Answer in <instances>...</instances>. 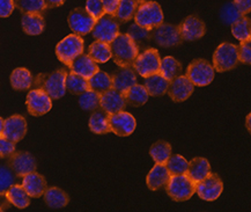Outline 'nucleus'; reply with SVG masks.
Returning <instances> with one entry per match:
<instances>
[{
  "mask_svg": "<svg viewBox=\"0 0 251 212\" xmlns=\"http://www.w3.org/2000/svg\"><path fill=\"white\" fill-rule=\"evenodd\" d=\"M89 129L96 134H105L110 132L109 128V114L103 109H96L89 118Z\"/></svg>",
  "mask_w": 251,
  "mask_h": 212,
  "instance_id": "c85d7f7f",
  "label": "nucleus"
},
{
  "mask_svg": "<svg viewBox=\"0 0 251 212\" xmlns=\"http://www.w3.org/2000/svg\"><path fill=\"white\" fill-rule=\"evenodd\" d=\"M234 5L239 9L241 15L249 14L251 11V0H234Z\"/></svg>",
  "mask_w": 251,
  "mask_h": 212,
  "instance_id": "8fccbe9b",
  "label": "nucleus"
},
{
  "mask_svg": "<svg viewBox=\"0 0 251 212\" xmlns=\"http://www.w3.org/2000/svg\"><path fill=\"white\" fill-rule=\"evenodd\" d=\"M250 41L241 42L240 46L237 47V54H239V62H242L243 64H246V65H250V64H251Z\"/></svg>",
  "mask_w": 251,
  "mask_h": 212,
  "instance_id": "49530a36",
  "label": "nucleus"
},
{
  "mask_svg": "<svg viewBox=\"0 0 251 212\" xmlns=\"http://www.w3.org/2000/svg\"><path fill=\"white\" fill-rule=\"evenodd\" d=\"M88 85L91 91L102 94V93L107 92L108 89L112 88L111 76L103 72V71H98L94 76L88 79Z\"/></svg>",
  "mask_w": 251,
  "mask_h": 212,
  "instance_id": "e433bc0d",
  "label": "nucleus"
},
{
  "mask_svg": "<svg viewBox=\"0 0 251 212\" xmlns=\"http://www.w3.org/2000/svg\"><path fill=\"white\" fill-rule=\"evenodd\" d=\"M100 98H101V94L96 93L94 91H86L82 94H80L79 98V105L81 109L83 110H96V109L100 108Z\"/></svg>",
  "mask_w": 251,
  "mask_h": 212,
  "instance_id": "79ce46f5",
  "label": "nucleus"
},
{
  "mask_svg": "<svg viewBox=\"0 0 251 212\" xmlns=\"http://www.w3.org/2000/svg\"><path fill=\"white\" fill-rule=\"evenodd\" d=\"M239 63L237 46L223 43L217 48L213 54V67L217 72H227L235 69Z\"/></svg>",
  "mask_w": 251,
  "mask_h": 212,
  "instance_id": "423d86ee",
  "label": "nucleus"
},
{
  "mask_svg": "<svg viewBox=\"0 0 251 212\" xmlns=\"http://www.w3.org/2000/svg\"><path fill=\"white\" fill-rule=\"evenodd\" d=\"M48 8H53V7H59L62 6L66 0H44Z\"/></svg>",
  "mask_w": 251,
  "mask_h": 212,
  "instance_id": "603ef678",
  "label": "nucleus"
},
{
  "mask_svg": "<svg viewBox=\"0 0 251 212\" xmlns=\"http://www.w3.org/2000/svg\"><path fill=\"white\" fill-rule=\"evenodd\" d=\"M123 94L125 101H126V105L136 108L143 107V106L149 101L150 98L149 93H147L145 86L138 85V83L132 86V87L127 89V91H125Z\"/></svg>",
  "mask_w": 251,
  "mask_h": 212,
  "instance_id": "c756f323",
  "label": "nucleus"
},
{
  "mask_svg": "<svg viewBox=\"0 0 251 212\" xmlns=\"http://www.w3.org/2000/svg\"><path fill=\"white\" fill-rule=\"evenodd\" d=\"M250 19L247 15L241 17L231 24V34L240 42L251 40V24Z\"/></svg>",
  "mask_w": 251,
  "mask_h": 212,
  "instance_id": "473e14b6",
  "label": "nucleus"
},
{
  "mask_svg": "<svg viewBox=\"0 0 251 212\" xmlns=\"http://www.w3.org/2000/svg\"><path fill=\"white\" fill-rule=\"evenodd\" d=\"M103 4V8L107 14L115 15L116 11H117L118 4H120V0H101Z\"/></svg>",
  "mask_w": 251,
  "mask_h": 212,
  "instance_id": "3c124183",
  "label": "nucleus"
},
{
  "mask_svg": "<svg viewBox=\"0 0 251 212\" xmlns=\"http://www.w3.org/2000/svg\"><path fill=\"white\" fill-rule=\"evenodd\" d=\"M215 71L213 65L206 59H195L186 69V77L195 86L204 87L210 85L214 79Z\"/></svg>",
  "mask_w": 251,
  "mask_h": 212,
  "instance_id": "0eeeda50",
  "label": "nucleus"
},
{
  "mask_svg": "<svg viewBox=\"0 0 251 212\" xmlns=\"http://www.w3.org/2000/svg\"><path fill=\"white\" fill-rule=\"evenodd\" d=\"M25 133H27V121L24 116L13 115L6 118L4 122V130H2V136L5 138L17 144L24 139Z\"/></svg>",
  "mask_w": 251,
  "mask_h": 212,
  "instance_id": "a211bd4d",
  "label": "nucleus"
},
{
  "mask_svg": "<svg viewBox=\"0 0 251 212\" xmlns=\"http://www.w3.org/2000/svg\"><path fill=\"white\" fill-rule=\"evenodd\" d=\"M195 91V85L186 76H178L170 80L167 92L174 102H183L191 96Z\"/></svg>",
  "mask_w": 251,
  "mask_h": 212,
  "instance_id": "f3484780",
  "label": "nucleus"
},
{
  "mask_svg": "<svg viewBox=\"0 0 251 212\" xmlns=\"http://www.w3.org/2000/svg\"><path fill=\"white\" fill-rule=\"evenodd\" d=\"M21 26L25 34L36 36L43 33L46 28V21L42 14H24L21 19Z\"/></svg>",
  "mask_w": 251,
  "mask_h": 212,
  "instance_id": "bb28decb",
  "label": "nucleus"
},
{
  "mask_svg": "<svg viewBox=\"0 0 251 212\" xmlns=\"http://www.w3.org/2000/svg\"><path fill=\"white\" fill-rule=\"evenodd\" d=\"M8 166L17 176H22L29 174V173L36 172V160L29 152L25 151H19L14 152L9 157Z\"/></svg>",
  "mask_w": 251,
  "mask_h": 212,
  "instance_id": "2eb2a0df",
  "label": "nucleus"
},
{
  "mask_svg": "<svg viewBox=\"0 0 251 212\" xmlns=\"http://www.w3.org/2000/svg\"><path fill=\"white\" fill-rule=\"evenodd\" d=\"M69 67L71 72H75L76 75L81 76L86 79H89L91 77L94 76L98 71H100L98 63H96L89 54L85 53H81L80 56L76 57V58L70 64Z\"/></svg>",
  "mask_w": 251,
  "mask_h": 212,
  "instance_id": "412c9836",
  "label": "nucleus"
},
{
  "mask_svg": "<svg viewBox=\"0 0 251 212\" xmlns=\"http://www.w3.org/2000/svg\"><path fill=\"white\" fill-rule=\"evenodd\" d=\"M111 58L120 67H132L139 54V48L127 34H118L110 43Z\"/></svg>",
  "mask_w": 251,
  "mask_h": 212,
  "instance_id": "f257e3e1",
  "label": "nucleus"
},
{
  "mask_svg": "<svg viewBox=\"0 0 251 212\" xmlns=\"http://www.w3.org/2000/svg\"><path fill=\"white\" fill-rule=\"evenodd\" d=\"M210 173L211 165L207 159L198 157V158H194L191 161H189L186 175L191 179L192 182L197 183L198 181H201V180L205 179Z\"/></svg>",
  "mask_w": 251,
  "mask_h": 212,
  "instance_id": "b1692460",
  "label": "nucleus"
},
{
  "mask_svg": "<svg viewBox=\"0 0 251 212\" xmlns=\"http://www.w3.org/2000/svg\"><path fill=\"white\" fill-rule=\"evenodd\" d=\"M65 87L66 91H69L71 94L80 95L89 89L88 79L83 78V77L76 75L75 72H70L66 76Z\"/></svg>",
  "mask_w": 251,
  "mask_h": 212,
  "instance_id": "f704fd0d",
  "label": "nucleus"
},
{
  "mask_svg": "<svg viewBox=\"0 0 251 212\" xmlns=\"http://www.w3.org/2000/svg\"><path fill=\"white\" fill-rule=\"evenodd\" d=\"M127 35L130 36L132 40L136 42L138 48H144L149 44L151 41V30L146 29V28L140 27L137 24L131 25V27L128 28Z\"/></svg>",
  "mask_w": 251,
  "mask_h": 212,
  "instance_id": "a19ab883",
  "label": "nucleus"
},
{
  "mask_svg": "<svg viewBox=\"0 0 251 212\" xmlns=\"http://www.w3.org/2000/svg\"><path fill=\"white\" fill-rule=\"evenodd\" d=\"M134 21L140 27L152 30L163 22V12L155 1H144L138 5L134 14Z\"/></svg>",
  "mask_w": 251,
  "mask_h": 212,
  "instance_id": "7ed1b4c3",
  "label": "nucleus"
},
{
  "mask_svg": "<svg viewBox=\"0 0 251 212\" xmlns=\"http://www.w3.org/2000/svg\"><path fill=\"white\" fill-rule=\"evenodd\" d=\"M250 117H251V115L249 114L247 116V129H248V131H249V132H250Z\"/></svg>",
  "mask_w": 251,
  "mask_h": 212,
  "instance_id": "5fc2aeb1",
  "label": "nucleus"
},
{
  "mask_svg": "<svg viewBox=\"0 0 251 212\" xmlns=\"http://www.w3.org/2000/svg\"><path fill=\"white\" fill-rule=\"evenodd\" d=\"M151 38H153L154 42L162 48L176 47L182 43V38L177 26L163 24V22L151 30Z\"/></svg>",
  "mask_w": 251,
  "mask_h": 212,
  "instance_id": "f8f14e48",
  "label": "nucleus"
},
{
  "mask_svg": "<svg viewBox=\"0 0 251 212\" xmlns=\"http://www.w3.org/2000/svg\"><path fill=\"white\" fill-rule=\"evenodd\" d=\"M22 187L27 191V194L33 198H38L43 196L47 189V181L44 176L38 174L36 172L29 173L24 176L22 180Z\"/></svg>",
  "mask_w": 251,
  "mask_h": 212,
  "instance_id": "4be33fe9",
  "label": "nucleus"
},
{
  "mask_svg": "<svg viewBox=\"0 0 251 212\" xmlns=\"http://www.w3.org/2000/svg\"><path fill=\"white\" fill-rule=\"evenodd\" d=\"M25 105H27V110L29 114L35 117L43 116V115L48 114L51 110V108H52L51 98L48 95L46 91L41 88L31 89L28 93Z\"/></svg>",
  "mask_w": 251,
  "mask_h": 212,
  "instance_id": "9d476101",
  "label": "nucleus"
},
{
  "mask_svg": "<svg viewBox=\"0 0 251 212\" xmlns=\"http://www.w3.org/2000/svg\"><path fill=\"white\" fill-rule=\"evenodd\" d=\"M14 2L24 14H42L48 8L44 0H14Z\"/></svg>",
  "mask_w": 251,
  "mask_h": 212,
  "instance_id": "58836bf2",
  "label": "nucleus"
},
{
  "mask_svg": "<svg viewBox=\"0 0 251 212\" xmlns=\"http://www.w3.org/2000/svg\"><path fill=\"white\" fill-rule=\"evenodd\" d=\"M138 2H139V4H141V2H144V1H150V0H137Z\"/></svg>",
  "mask_w": 251,
  "mask_h": 212,
  "instance_id": "6e6d98bb",
  "label": "nucleus"
},
{
  "mask_svg": "<svg viewBox=\"0 0 251 212\" xmlns=\"http://www.w3.org/2000/svg\"><path fill=\"white\" fill-rule=\"evenodd\" d=\"M196 192L201 200L213 202L220 197L224 190V183L217 174L210 173L205 179L195 183Z\"/></svg>",
  "mask_w": 251,
  "mask_h": 212,
  "instance_id": "9b49d317",
  "label": "nucleus"
},
{
  "mask_svg": "<svg viewBox=\"0 0 251 212\" xmlns=\"http://www.w3.org/2000/svg\"><path fill=\"white\" fill-rule=\"evenodd\" d=\"M67 21L73 33L79 36H86L87 34L92 33L96 20L86 11V8L78 7L70 12Z\"/></svg>",
  "mask_w": 251,
  "mask_h": 212,
  "instance_id": "ddd939ff",
  "label": "nucleus"
},
{
  "mask_svg": "<svg viewBox=\"0 0 251 212\" xmlns=\"http://www.w3.org/2000/svg\"><path fill=\"white\" fill-rule=\"evenodd\" d=\"M67 72L66 70L59 69L49 73V75H38L34 78L33 85L35 88H41L48 93L51 99L63 98L66 93L65 80Z\"/></svg>",
  "mask_w": 251,
  "mask_h": 212,
  "instance_id": "f03ea898",
  "label": "nucleus"
},
{
  "mask_svg": "<svg viewBox=\"0 0 251 212\" xmlns=\"http://www.w3.org/2000/svg\"><path fill=\"white\" fill-rule=\"evenodd\" d=\"M118 34H120V22L116 20L114 15L107 14V13L95 21L92 29V35L95 40L109 44L115 40Z\"/></svg>",
  "mask_w": 251,
  "mask_h": 212,
  "instance_id": "1a4fd4ad",
  "label": "nucleus"
},
{
  "mask_svg": "<svg viewBox=\"0 0 251 212\" xmlns=\"http://www.w3.org/2000/svg\"><path fill=\"white\" fill-rule=\"evenodd\" d=\"M241 17V13L239 9L235 7L234 2L233 4H227L221 11V20L226 22L227 25H231L235 20H237Z\"/></svg>",
  "mask_w": 251,
  "mask_h": 212,
  "instance_id": "c03bdc74",
  "label": "nucleus"
},
{
  "mask_svg": "<svg viewBox=\"0 0 251 212\" xmlns=\"http://www.w3.org/2000/svg\"><path fill=\"white\" fill-rule=\"evenodd\" d=\"M136 118L126 111H120L109 115V128L110 132L118 137H127L136 130Z\"/></svg>",
  "mask_w": 251,
  "mask_h": 212,
  "instance_id": "4468645a",
  "label": "nucleus"
},
{
  "mask_svg": "<svg viewBox=\"0 0 251 212\" xmlns=\"http://www.w3.org/2000/svg\"><path fill=\"white\" fill-rule=\"evenodd\" d=\"M14 8V0H0V18H8Z\"/></svg>",
  "mask_w": 251,
  "mask_h": 212,
  "instance_id": "09e8293b",
  "label": "nucleus"
},
{
  "mask_svg": "<svg viewBox=\"0 0 251 212\" xmlns=\"http://www.w3.org/2000/svg\"><path fill=\"white\" fill-rule=\"evenodd\" d=\"M85 8L95 20H99L103 14H105L101 0H87Z\"/></svg>",
  "mask_w": 251,
  "mask_h": 212,
  "instance_id": "a18cd8bd",
  "label": "nucleus"
},
{
  "mask_svg": "<svg viewBox=\"0 0 251 212\" xmlns=\"http://www.w3.org/2000/svg\"><path fill=\"white\" fill-rule=\"evenodd\" d=\"M15 152V143L0 136V158H9Z\"/></svg>",
  "mask_w": 251,
  "mask_h": 212,
  "instance_id": "de8ad7c7",
  "label": "nucleus"
},
{
  "mask_svg": "<svg viewBox=\"0 0 251 212\" xmlns=\"http://www.w3.org/2000/svg\"><path fill=\"white\" fill-rule=\"evenodd\" d=\"M159 73L163 78L170 81V80L175 79L176 77L181 76L182 64L172 56L165 57L163 59H161Z\"/></svg>",
  "mask_w": 251,
  "mask_h": 212,
  "instance_id": "2f4dec72",
  "label": "nucleus"
},
{
  "mask_svg": "<svg viewBox=\"0 0 251 212\" xmlns=\"http://www.w3.org/2000/svg\"><path fill=\"white\" fill-rule=\"evenodd\" d=\"M144 86L150 96H162L167 93L169 81L163 78L160 73H156V75L147 77Z\"/></svg>",
  "mask_w": 251,
  "mask_h": 212,
  "instance_id": "7c9ffc66",
  "label": "nucleus"
},
{
  "mask_svg": "<svg viewBox=\"0 0 251 212\" xmlns=\"http://www.w3.org/2000/svg\"><path fill=\"white\" fill-rule=\"evenodd\" d=\"M44 202L51 209H62L65 208L70 202L69 195L63 191L60 188L51 187L44 191Z\"/></svg>",
  "mask_w": 251,
  "mask_h": 212,
  "instance_id": "cd10ccee",
  "label": "nucleus"
},
{
  "mask_svg": "<svg viewBox=\"0 0 251 212\" xmlns=\"http://www.w3.org/2000/svg\"><path fill=\"white\" fill-rule=\"evenodd\" d=\"M150 156L156 163H163L166 165L167 160L172 156V146L168 141L157 140L151 146Z\"/></svg>",
  "mask_w": 251,
  "mask_h": 212,
  "instance_id": "4c0bfd02",
  "label": "nucleus"
},
{
  "mask_svg": "<svg viewBox=\"0 0 251 212\" xmlns=\"http://www.w3.org/2000/svg\"><path fill=\"white\" fill-rule=\"evenodd\" d=\"M88 54L96 63H107L111 59L110 44L96 40L89 46Z\"/></svg>",
  "mask_w": 251,
  "mask_h": 212,
  "instance_id": "72a5a7b5",
  "label": "nucleus"
},
{
  "mask_svg": "<svg viewBox=\"0 0 251 212\" xmlns=\"http://www.w3.org/2000/svg\"><path fill=\"white\" fill-rule=\"evenodd\" d=\"M169 178L170 174L166 165H163V163H155V166L151 169L149 175H147L146 185L150 188V190H159L160 188L165 187Z\"/></svg>",
  "mask_w": 251,
  "mask_h": 212,
  "instance_id": "5701e85b",
  "label": "nucleus"
},
{
  "mask_svg": "<svg viewBox=\"0 0 251 212\" xmlns=\"http://www.w3.org/2000/svg\"><path fill=\"white\" fill-rule=\"evenodd\" d=\"M126 106L123 93L115 88H110L107 92L102 93L100 98V107L107 111L109 115L123 111Z\"/></svg>",
  "mask_w": 251,
  "mask_h": 212,
  "instance_id": "6ab92c4d",
  "label": "nucleus"
},
{
  "mask_svg": "<svg viewBox=\"0 0 251 212\" xmlns=\"http://www.w3.org/2000/svg\"><path fill=\"white\" fill-rule=\"evenodd\" d=\"M112 88L117 89L122 93L127 91L137 83V75L133 67H120L111 76Z\"/></svg>",
  "mask_w": 251,
  "mask_h": 212,
  "instance_id": "aec40b11",
  "label": "nucleus"
},
{
  "mask_svg": "<svg viewBox=\"0 0 251 212\" xmlns=\"http://www.w3.org/2000/svg\"><path fill=\"white\" fill-rule=\"evenodd\" d=\"M165 187L167 195L175 202L188 201L196 192L195 182L186 174L170 175Z\"/></svg>",
  "mask_w": 251,
  "mask_h": 212,
  "instance_id": "20e7f679",
  "label": "nucleus"
},
{
  "mask_svg": "<svg viewBox=\"0 0 251 212\" xmlns=\"http://www.w3.org/2000/svg\"><path fill=\"white\" fill-rule=\"evenodd\" d=\"M177 28H178L182 41L186 42L199 40L206 33V26L204 21L197 17H194V15L185 18Z\"/></svg>",
  "mask_w": 251,
  "mask_h": 212,
  "instance_id": "dca6fc26",
  "label": "nucleus"
},
{
  "mask_svg": "<svg viewBox=\"0 0 251 212\" xmlns=\"http://www.w3.org/2000/svg\"><path fill=\"white\" fill-rule=\"evenodd\" d=\"M6 200L18 209H25L30 204V196L20 185H12L5 192Z\"/></svg>",
  "mask_w": 251,
  "mask_h": 212,
  "instance_id": "a878e982",
  "label": "nucleus"
},
{
  "mask_svg": "<svg viewBox=\"0 0 251 212\" xmlns=\"http://www.w3.org/2000/svg\"><path fill=\"white\" fill-rule=\"evenodd\" d=\"M83 49H85V43H83L81 36L76 34H71L57 44V58L66 66H70V64L76 57L83 53Z\"/></svg>",
  "mask_w": 251,
  "mask_h": 212,
  "instance_id": "39448f33",
  "label": "nucleus"
},
{
  "mask_svg": "<svg viewBox=\"0 0 251 212\" xmlns=\"http://www.w3.org/2000/svg\"><path fill=\"white\" fill-rule=\"evenodd\" d=\"M138 5H139V2L137 0H120L117 11L114 15L116 20L122 22V24L130 21L131 19L134 18Z\"/></svg>",
  "mask_w": 251,
  "mask_h": 212,
  "instance_id": "c9c22d12",
  "label": "nucleus"
},
{
  "mask_svg": "<svg viewBox=\"0 0 251 212\" xmlns=\"http://www.w3.org/2000/svg\"><path fill=\"white\" fill-rule=\"evenodd\" d=\"M15 175L11 168L6 166H0V195H4L6 190L14 185Z\"/></svg>",
  "mask_w": 251,
  "mask_h": 212,
  "instance_id": "37998d69",
  "label": "nucleus"
},
{
  "mask_svg": "<svg viewBox=\"0 0 251 212\" xmlns=\"http://www.w3.org/2000/svg\"><path fill=\"white\" fill-rule=\"evenodd\" d=\"M161 57L159 51L154 48H149L137 56L133 63V70L138 75L147 78V77L156 75L160 71Z\"/></svg>",
  "mask_w": 251,
  "mask_h": 212,
  "instance_id": "6e6552de",
  "label": "nucleus"
},
{
  "mask_svg": "<svg viewBox=\"0 0 251 212\" xmlns=\"http://www.w3.org/2000/svg\"><path fill=\"white\" fill-rule=\"evenodd\" d=\"M4 122L5 120H2V118L0 117V136L2 134V130H4Z\"/></svg>",
  "mask_w": 251,
  "mask_h": 212,
  "instance_id": "864d4df0",
  "label": "nucleus"
},
{
  "mask_svg": "<svg viewBox=\"0 0 251 212\" xmlns=\"http://www.w3.org/2000/svg\"><path fill=\"white\" fill-rule=\"evenodd\" d=\"M188 166H189V161H186L184 157L179 156V154L170 156L169 159L167 160L166 162V167L167 169H168L170 175L186 174Z\"/></svg>",
  "mask_w": 251,
  "mask_h": 212,
  "instance_id": "ea45409f",
  "label": "nucleus"
},
{
  "mask_svg": "<svg viewBox=\"0 0 251 212\" xmlns=\"http://www.w3.org/2000/svg\"><path fill=\"white\" fill-rule=\"evenodd\" d=\"M9 81L15 91H27L33 86L34 77L30 71L25 67H18L13 70L9 77Z\"/></svg>",
  "mask_w": 251,
  "mask_h": 212,
  "instance_id": "393cba45",
  "label": "nucleus"
}]
</instances>
